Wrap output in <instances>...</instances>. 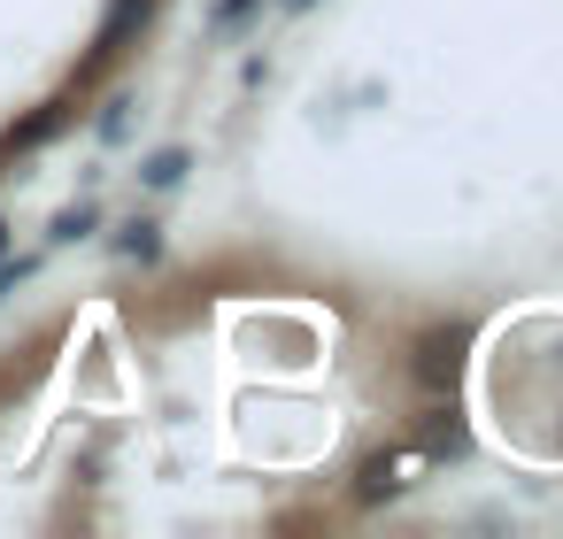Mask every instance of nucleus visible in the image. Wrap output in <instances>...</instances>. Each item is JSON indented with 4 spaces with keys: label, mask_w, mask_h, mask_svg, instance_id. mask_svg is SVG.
Here are the masks:
<instances>
[{
    "label": "nucleus",
    "mask_w": 563,
    "mask_h": 539,
    "mask_svg": "<svg viewBox=\"0 0 563 539\" xmlns=\"http://www.w3.org/2000/svg\"><path fill=\"white\" fill-rule=\"evenodd\" d=\"M147 16H155V0H109V16H101V32H93V70H109V63L147 32Z\"/></svg>",
    "instance_id": "obj_1"
},
{
    "label": "nucleus",
    "mask_w": 563,
    "mask_h": 539,
    "mask_svg": "<svg viewBox=\"0 0 563 539\" xmlns=\"http://www.w3.org/2000/svg\"><path fill=\"white\" fill-rule=\"evenodd\" d=\"M455 378H463V339L455 332H432L417 347V385L424 393H455Z\"/></svg>",
    "instance_id": "obj_2"
},
{
    "label": "nucleus",
    "mask_w": 563,
    "mask_h": 539,
    "mask_svg": "<svg viewBox=\"0 0 563 539\" xmlns=\"http://www.w3.org/2000/svg\"><path fill=\"white\" fill-rule=\"evenodd\" d=\"M401 485H409V454H371L355 501H386V493H401Z\"/></svg>",
    "instance_id": "obj_3"
},
{
    "label": "nucleus",
    "mask_w": 563,
    "mask_h": 539,
    "mask_svg": "<svg viewBox=\"0 0 563 539\" xmlns=\"http://www.w3.org/2000/svg\"><path fill=\"white\" fill-rule=\"evenodd\" d=\"M186 170H194V162H186V147H155V155H147V162H140V178H147V186H155V193H170V186H178V178H186Z\"/></svg>",
    "instance_id": "obj_4"
},
{
    "label": "nucleus",
    "mask_w": 563,
    "mask_h": 539,
    "mask_svg": "<svg viewBox=\"0 0 563 539\" xmlns=\"http://www.w3.org/2000/svg\"><path fill=\"white\" fill-rule=\"evenodd\" d=\"M471 447V431L455 424V408H432V424H424V454H463Z\"/></svg>",
    "instance_id": "obj_5"
},
{
    "label": "nucleus",
    "mask_w": 563,
    "mask_h": 539,
    "mask_svg": "<svg viewBox=\"0 0 563 539\" xmlns=\"http://www.w3.org/2000/svg\"><path fill=\"white\" fill-rule=\"evenodd\" d=\"M117 255H124V262H155V255H163V232H155V224H124V232H117Z\"/></svg>",
    "instance_id": "obj_6"
},
{
    "label": "nucleus",
    "mask_w": 563,
    "mask_h": 539,
    "mask_svg": "<svg viewBox=\"0 0 563 539\" xmlns=\"http://www.w3.org/2000/svg\"><path fill=\"white\" fill-rule=\"evenodd\" d=\"M63 116H70V109H63V101H55V109H40V116H32V124H16V132H9V147H40V139H47V132H55V124H63Z\"/></svg>",
    "instance_id": "obj_7"
},
{
    "label": "nucleus",
    "mask_w": 563,
    "mask_h": 539,
    "mask_svg": "<svg viewBox=\"0 0 563 539\" xmlns=\"http://www.w3.org/2000/svg\"><path fill=\"white\" fill-rule=\"evenodd\" d=\"M93 224H101V209H93V201H78V209H63V216H55V239H86Z\"/></svg>",
    "instance_id": "obj_8"
},
{
    "label": "nucleus",
    "mask_w": 563,
    "mask_h": 539,
    "mask_svg": "<svg viewBox=\"0 0 563 539\" xmlns=\"http://www.w3.org/2000/svg\"><path fill=\"white\" fill-rule=\"evenodd\" d=\"M124 132H132V101H124V93H117V101H109V109H101V139H109V147H117V139H124Z\"/></svg>",
    "instance_id": "obj_9"
},
{
    "label": "nucleus",
    "mask_w": 563,
    "mask_h": 539,
    "mask_svg": "<svg viewBox=\"0 0 563 539\" xmlns=\"http://www.w3.org/2000/svg\"><path fill=\"white\" fill-rule=\"evenodd\" d=\"M255 16V0H217V32H232V24H247Z\"/></svg>",
    "instance_id": "obj_10"
},
{
    "label": "nucleus",
    "mask_w": 563,
    "mask_h": 539,
    "mask_svg": "<svg viewBox=\"0 0 563 539\" xmlns=\"http://www.w3.org/2000/svg\"><path fill=\"white\" fill-rule=\"evenodd\" d=\"M286 9H309V0H286Z\"/></svg>",
    "instance_id": "obj_11"
}]
</instances>
